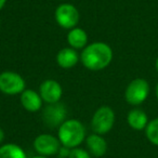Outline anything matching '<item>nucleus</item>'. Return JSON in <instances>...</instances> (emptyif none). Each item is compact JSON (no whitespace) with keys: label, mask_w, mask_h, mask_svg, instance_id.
I'll return each mask as SVG.
<instances>
[{"label":"nucleus","mask_w":158,"mask_h":158,"mask_svg":"<svg viewBox=\"0 0 158 158\" xmlns=\"http://www.w3.org/2000/svg\"><path fill=\"white\" fill-rule=\"evenodd\" d=\"M80 60L82 65L89 70H102L112 62L113 50L105 42H92L84 48Z\"/></svg>","instance_id":"obj_1"},{"label":"nucleus","mask_w":158,"mask_h":158,"mask_svg":"<svg viewBox=\"0 0 158 158\" xmlns=\"http://www.w3.org/2000/svg\"><path fill=\"white\" fill-rule=\"evenodd\" d=\"M57 138L63 147L75 148L86 139V128L81 121L77 119H66L59 127Z\"/></svg>","instance_id":"obj_2"},{"label":"nucleus","mask_w":158,"mask_h":158,"mask_svg":"<svg viewBox=\"0 0 158 158\" xmlns=\"http://www.w3.org/2000/svg\"><path fill=\"white\" fill-rule=\"evenodd\" d=\"M149 94V85L143 78L133 79L127 86L125 91V99L132 106L141 105L146 101Z\"/></svg>","instance_id":"obj_3"},{"label":"nucleus","mask_w":158,"mask_h":158,"mask_svg":"<svg viewBox=\"0 0 158 158\" xmlns=\"http://www.w3.org/2000/svg\"><path fill=\"white\" fill-rule=\"evenodd\" d=\"M115 113L110 106L103 105L97 110L92 119H91V128L94 133L104 134L108 133L114 127Z\"/></svg>","instance_id":"obj_4"},{"label":"nucleus","mask_w":158,"mask_h":158,"mask_svg":"<svg viewBox=\"0 0 158 158\" xmlns=\"http://www.w3.org/2000/svg\"><path fill=\"white\" fill-rule=\"evenodd\" d=\"M26 82L20 74L6 70L0 74V91L7 95H16L25 90Z\"/></svg>","instance_id":"obj_5"},{"label":"nucleus","mask_w":158,"mask_h":158,"mask_svg":"<svg viewBox=\"0 0 158 158\" xmlns=\"http://www.w3.org/2000/svg\"><path fill=\"white\" fill-rule=\"evenodd\" d=\"M55 21L65 29H72L77 26L79 22V12L75 6L70 3H62L55 10Z\"/></svg>","instance_id":"obj_6"},{"label":"nucleus","mask_w":158,"mask_h":158,"mask_svg":"<svg viewBox=\"0 0 158 158\" xmlns=\"http://www.w3.org/2000/svg\"><path fill=\"white\" fill-rule=\"evenodd\" d=\"M34 148L39 155L49 157L59 153L61 149V142L59 138L52 134L42 133L34 140Z\"/></svg>","instance_id":"obj_7"},{"label":"nucleus","mask_w":158,"mask_h":158,"mask_svg":"<svg viewBox=\"0 0 158 158\" xmlns=\"http://www.w3.org/2000/svg\"><path fill=\"white\" fill-rule=\"evenodd\" d=\"M42 118L48 127H60L66 120V107L64 106V104L60 102L54 104H48L44 110Z\"/></svg>","instance_id":"obj_8"},{"label":"nucleus","mask_w":158,"mask_h":158,"mask_svg":"<svg viewBox=\"0 0 158 158\" xmlns=\"http://www.w3.org/2000/svg\"><path fill=\"white\" fill-rule=\"evenodd\" d=\"M39 94L41 97L42 101L48 104H54L60 102L63 94V89L60 82L53 79H47L40 85Z\"/></svg>","instance_id":"obj_9"},{"label":"nucleus","mask_w":158,"mask_h":158,"mask_svg":"<svg viewBox=\"0 0 158 158\" xmlns=\"http://www.w3.org/2000/svg\"><path fill=\"white\" fill-rule=\"evenodd\" d=\"M21 104L27 112L35 113L41 110L42 99L38 92L31 89H25L21 93Z\"/></svg>","instance_id":"obj_10"},{"label":"nucleus","mask_w":158,"mask_h":158,"mask_svg":"<svg viewBox=\"0 0 158 158\" xmlns=\"http://www.w3.org/2000/svg\"><path fill=\"white\" fill-rule=\"evenodd\" d=\"M86 143L90 154L94 157H102L107 152V143L101 134H91L86 139Z\"/></svg>","instance_id":"obj_11"},{"label":"nucleus","mask_w":158,"mask_h":158,"mask_svg":"<svg viewBox=\"0 0 158 158\" xmlns=\"http://www.w3.org/2000/svg\"><path fill=\"white\" fill-rule=\"evenodd\" d=\"M78 53L73 48H64L60 50L56 54V63L62 68H72L78 63Z\"/></svg>","instance_id":"obj_12"},{"label":"nucleus","mask_w":158,"mask_h":158,"mask_svg":"<svg viewBox=\"0 0 158 158\" xmlns=\"http://www.w3.org/2000/svg\"><path fill=\"white\" fill-rule=\"evenodd\" d=\"M127 121L128 125L133 130L141 131L146 128L147 123H148V117L144 110H140V108H134L129 112L127 116Z\"/></svg>","instance_id":"obj_13"},{"label":"nucleus","mask_w":158,"mask_h":158,"mask_svg":"<svg viewBox=\"0 0 158 158\" xmlns=\"http://www.w3.org/2000/svg\"><path fill=\"white\" fill-rule=\"evenodd\" d=\"M67 42L70 46V48L75 49V50L84 49L88 42V35L82 28L74 27L68 31Z\"/></svg>","instance_id":"obj_14"},{"label":"nucleus","mask_w":158,"mask_h":158,"mask_svg":"<svg viewBox=\"0 0 158 158\" xmlns=\"http://www.w3.org/2000/svg\"><path fill=\"white\" fill-rule=\"evenodd\" d=\"M0 158H27V155L20 145L8 143L0 146Z\"/></svg>","instance_id":"obj_15"},{"label":"nucleus","mask_w":158,"mask_h":158,"mask_svg":"<svg viewBox=\"0 0 158 158\" xmlns=\"http://www.w3.org/2000/svg\"><path fill=\"white\" fill-rule=\"evenodd\" d=\"M145 135L152 144L158 146V118L148 121L145 128Z\"/></svg>","instance_id":"obj_16"},{"label":"nucleus","mask_w":158,"mask_h":158,"mask_svg":"<svg viewBox=\"0 0 158 158\" xmlns=\"http://www.w3.org/2000/svg\"><path fill=\"white\" fill-rule=\"evenodd\" d=\"M68 158H91V154L84 148L75 147L69 151Z\"/></svg>","instance_id":"obj_17"},{"label":"nucleus","mask_w":158,"mask_h":158,"mask_svg":"<svg viewBox=\"0 0 158 158\" xmlns=\"http://www.w3.org/2000/svg\"><path fill=\"white\" fill-rule=\"evenodd\" d=\"M5 136H6L5 131H3V130L0 128V144L3 142V140H5Z\"/></svg>","instance_id":"obj_18"},{"label":"nucleus","mask_w":158,"mask_h":158,"mask_svg":"<svg viewBox=\"0 0 158 158\" xmlns=\"http://www.w3.org/2000/svg\"><path fill=\"white\" fill-rule=\"evenodd\" d=\"M6 2H7V0H0V11L3 9V7L6 6Z\"/></svg>","instance_id":"obj_19"},{"label":"nucleus","mask_w":158,"mask_h":158,"mask_svg":"<svg viewBox=\"0 0 158 158\" xmlns=\"http://www.w3.org/2000/svg\"><path fill=\"white\" fill-rule=\"evenodd\" d=\"M155 68H156V70H157V73H158V57L156 59V61H155Z\"/></svg>","instance_id":"obj_20"},{"label":"nucleus","mask_w":158,"mask_h":158,"mask_svg":"<svg viewBox=\"0 0 158 158\" xmlns=\"http://www.w3.org/2000/svg\"><path fill=\"white\" fill-rule=\"evenodd\" d=\"M31 158H49V157H47V156H42V155H37V156H35V157H31Z\"/></svg>","instance_id":"obj_21"},{"label":"nucleus","mask_w":158,"mask_h":158,"mask_svg":"<svg viewBox=\"0 0 158 158\" xmlns=\"http://www.w3.org/2000/svg\"><path fill=\"white\" fill-rule=\"evenodd\" d=\"M156 98H157V100H158V82H157V85H156Z\"/></svg>","instance_id":"obj_22"}]
</instances>
